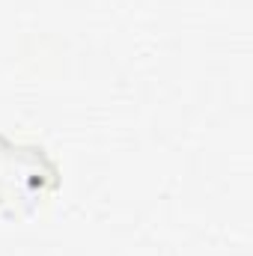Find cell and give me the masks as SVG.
<instances>
[{
  "instance_id": "1",
  "label": "cell",
  "mask_w": 253,
  "mask_h": 256,
  "mask_svg": "<svg viewBox=\"0 0 253 256\" xmlns=\"http://www.w3.org/2000/svg\"><path fill=\"white\" fill-rule=\"evenodd\" d=\"M57 185V167L42 146H21L0 137V202L33 206L48 188Z\"/></svg>"
}]
</instances>
